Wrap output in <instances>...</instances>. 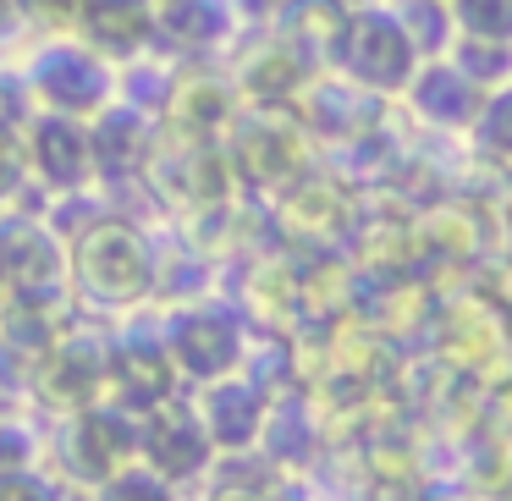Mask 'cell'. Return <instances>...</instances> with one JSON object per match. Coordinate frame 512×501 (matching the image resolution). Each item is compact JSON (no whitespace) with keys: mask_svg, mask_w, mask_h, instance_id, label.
<instances>
[{"mask_svg":"<svg viewBox=\"0 0 512 501\" xmlns=\"http://www.w3.org/2000/svg\"><path fill=\"white\" fill-rule=\"evenodd\" d=\"M50 452H56V474L67 479V485H105V479L116 474V468L138 463V413L116 408L111 397L94 402V408L83 413H67L56 430V441H50Z\"/></svg>","mask_w":512,"mask_h":501,"instance_id":"cell-4","label":"cell"},{"mask_svg":"<svg viewBox=\"0 0 512 501\" xmlns=\"http://www.w3.org/2000/svg\"><path fill=\"white\" fill-rule=\"evenodd\" d=\"M193 408H199V419L221 457H237L248 446H259L270 430V397L259 380H248V369H237L226 380H210V386H193Z\"/></svg>","mask_w":512,"mask_h":501,"instance_id":"cell-10","label":"cell"},{"mask_svg":"<svg viewBox=\"0 0 512 501\" xmlns=\"http://www.w3.org/2000/svg\"><path fill=\"white\" fill-rule=\"evenodd\" d=\"M105 386H111V342L100 336H61L34 369V397L61 419L105 402Z\"/></svg>","mask_w":512,"mask_h":501,"instance_id":"cell-9","label":"cell"},{"mask_svg":"<svg viewBox=\"0 0 512 501\" xmlns=\"http://www.w3.org/2000/svg\"><path fill=\"white\" fill-rule=\"evenodd\" d=\"M188 391V380H182L177 358H171L166 336H144V331H127V336H111V386H105V397L116 402V408L127 413H155L166 408L171 397H182Z\"/></svg>","mask_w":512,"mask_h":501,"instance_id":"cell-8","label":"cell"},{"mask_svg":"<svg viewBox=\"0 0 512 501\" xmlns=\"http://www.w3.org/2000/svg\"><path fill=\"white\" fill-rule=\"evenodd\" d=\"M83 6H89V0H28V17H34V28H45V34H72Z\"/></svg>","mask_w":512,"mask_h":501,"instance_id":"cell-21","label":"cell"},{"mask_svg":"<svg viewBox=\"0 0 512 501\" xmlns=\"http://www.w3.org/2000/svg\"><path fill=\"white\" fill-rule=\"evenodd\" d=\"M67 287L105 314L149 303V292L160 287V254L149 232L127 215H94L67 243Z\"/></svg>","mask_w":512,"mask_h":501,"instance_id":"cell-1","label":"cell"},{"mask_svg":"<svg viewBox=\"0 0 512 501\" xmlns=\"http://www.w3.org/2000/svg\"><path fill=\"white\" fill-rule=\"evenodd\" d=\"M94 501H177V485L160 479L149 463H127L105 485H94Z\"/></svg>","mask_w":512,"mask_h":501,"instance_id":"cell-18","label":"cell"},{"mask_svg":"<svg viewBox=\"0 0 512 501\" xmlns=\"http://www.w3.org/2000/svg\"><path fill=\"white\" fill-rule=\"evenodd\" d=\"M424 61H430V56L419 50V39L408 34V23H402V12L391 6V0H364V6L336 12L331 67L342 72L353 89H364V94H402Z\"/></svg>","mask_w":512,"mask_h":501,"instance_id":"cell-2","label":"cell"},{"mask_svg":"<svg viewBox=\"0 0 512 501\" xmlns=\"http://www.w3.org/2000/svg\"><path fill=\"white\" fill-rule=\"evenodd\" d=\"M0 276L12 281L17 292H45V287H61L67 281V243L45 232V226H28L17 221L12 232L0 237Z\"/></svg>","mask_w":512,"mask_h":501,"instance_id":"cell-15","label":"cell"},{"mask_svg":"<svg viewBox=\"0 0 512 501\" xmlns=\"http://www.w3.org/2000/svg\"><path fill=\"white\" fill-rule=\"evenodd\" d=\"M446 6H452V28L463 39L512 45V0H446Z\"/></svg>","mask_w":512,"mask_h":501,"instance_id":"cell-17","label":"cell"},{"mask_svg":"<svg viewBox=\"0 0 512 501\" xmlns=\"http://www.w3.org/2000/svg\"><path fill=\"white\" fill-rule=\"evenodd\" d=\"M243 28L237 0H160V39L155 50H177V56H210Z\"/></svg>","mask_w":512,"mask_h":501,"instance_id":"cell-14","label":"cell"},{"mask_svg":"<svg viewBox=\"0 0 512 501\" xmlns=\"http://www.w3.org/2000/svg\"><path fill=\"white\" fill-rule=\"evenodd\" d=\"M39 452H45V441L34 435V424L28 419H0V479L23 474V468H39Z\"/></svg>","mask_w":512,"mask_h":501,"instance_id":"cell-19","label":"cell"},{"mask_svg":"<svg viewBox=\"0 0 512 501\" xmlns=\"http://www.w3.org/2000/svg\"><path fill=\"white\" fill-rule=\"evenodd\" d=\"M72 34L94 45L105 61L133 67V61L155 56L160 39V0H89Z\"/></svg>","mask_w":512,"mask_h":501,"instance_id":"cell-11","label":"cell"},{"mask_svg":"<svg viewBox=\"0 0 512 501\" xmlns=\"http://www.w3.org/2000/svg\"><path fill=\"white\" fill-rule=\"evenodd\" d=\"M160 336H166V347H171V358H177L188 386H210V380H226L237 369H248L243 320L215 298H193L182 309H171Z\"/></svg>","mask_w":512,"mask_h":501,"instance_id":"cell-5","label":"cell"},{"mask_svg":"<svg viewBox=\"0 0 512 501\" xmlns=\"http://www.w3.org/2000/svg\"><path fill=\"white\" fill-rule=\"evenodd\" d=\"M23 155H28V182L61 193H89L100 182V166H94V138H89V122L78 116H50V111H34L23 122Z\"/></svg>","mask_w":512,"mask_h":501,"instance_id":"cell-6","label":"cell"},{"mask_svg":"<svg viewBox=\"0 0 512 501\" xmlns=\"http://www.w3.org/2000/svg\"><path fill=\"white\" fill-rule=\"evenodd\" d=\"M23 89L34 111L94 122L111 100H122V67L83 45L78 34H45L23 56Z\"/></svg>","mask_w":512,"mask_h":501,"instance_id":"cell-3","label":"cell"},{"mask_svg":"<svg viewBox=\"0 0 512 501\" xmlns=\"http://www.w3.org/2000/svg\"><path fill=\"white\" fill-rule=\"evenodd\" d=\"M0 501H72V485L56 468H23V474L0 479Z\"/></svg>","mask_w":512,"mask_h":501,"instance_id":"cell-20","label":"cell"},{"mask_svg":"<svg viewBox=\"0 0 512 501\" xmlns=\"http://www.w3.org/2000/svg\"><path fill=\"white\" fill-rule=\"evenodd\" d=\"M507 188H512V166H507Z\"/></svg>","mask_w":512,"mask_h":501,"instance_id":"cell-23","label":"cell"},{"mask_svg":"<svg viewBox=\"0 0 512 501\" xmlns=\"http://www.w3.org/2000/svg\"><path fill=\"white\" fill-rule=\"evenodd\" d=\"M28 28H34V17H28V0H0V45L23 39Z\"/></svg>","mask_w":512,"mask_h":501,"instance_id":"cell-22","label":"cell"},{"mask_svg":"<svg viewBox=\"0 0 512 501\" xmlns=\"http://www.w3.org/2000/svg\"><path fill=\"white\" fill-rule=\"evenodd\" d=\"M155 116L138 111L133 100H111L100 116L89 122V138H94V166H100V177H133V171H144L149 149H155Z\"/></svg>","mask_w":512,"mask_h":501,"instance_id":"cell-13","label":"cell"},{"mask_svg":"<svg viewBox=\"0 0 512 501\" xmlns=\"http://www.w3.org/2000/svg\"><path fill=\"white\" fill-rule=\"evenodd\" d=\"M468 138H474V149L485 160H496L501 171L512 166V78L496 83V89H485V100H479V116L474 127H468Z\"/></svg>","mask_w":512,"mask_h":501,"instance_id":"cell-16","label":"cell"},{"mask_svg":"<svg viewBox=\"0 0 512 501\" xmlns=\"http://www.w3.org/2000/svg\"><path fill=\"white\" fill-rule=\"evenodd\" d=\"M402 100L413 105V116H419V122L441 127V133H468V127H474V116H479L485 89H479V83L468 78L452 56H430L419 72H413L408 89H402Z\"/></svg>","mask_w":512,"mask_h":501,"instance_id":"cell-12","label":"cell"},{"mask_svg":"<svg viewBox=\"0 0 512 501\" xmlns=\"http://www.w3.org/2000/svg\"><path fill=\"white\" fill-rule=\"evenodd\" d=\"M215 457L221 452H215V441H210V430H204V419H199L188 391L138 419V463H149L160 479H171V485L204 479L215 468Z\"/></svg>","mask_w":512,"mask_h":501,"instance_id":"cell-7","label":"cell"}]
</instances>
